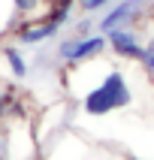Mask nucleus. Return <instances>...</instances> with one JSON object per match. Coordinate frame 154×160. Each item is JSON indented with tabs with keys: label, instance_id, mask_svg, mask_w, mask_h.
I'll return each mask as SVG.
<instances>
[{
	"label": "nucleus",
	"instance_id": "6e6552de",
	"mask_svg": "<svg viewBox=\"0 0 154 160\" xmlns=\"http://www.w3.org/2000/svg\"><path fill=\"white\" fill-rule=\"evenodd\" d=\"M139 61H142L145 72H151V76H154V42H148L142 48V58H139Z\"/></svg>",
	"mask_w": 154,
	"mask_h": 160
},
{
	"label": "nucleus",
	"instance_id": "7ed1b4c3",
	"mask_svg": "<svg viewBox=\"0 0 154 160\" xmlns=\"http://www.w3.org/2000/svg\"><path fill=\"white\" fill-rule=\"evenodd\" d=\"M109 39V48L118 54V58H124V61H139L142 58V48L145 45L139 42V36L133 30H127V27H115V30H109L106 33Z\"/></svg>",
	"mask_w": 154,
	"mask_h": 160
},
{
	"label": "nucleus",
	"instance_id": "f03ea898",
	"mask_svg": "<svg viewBox=\"0 0 154 160\" xmlns=\"http://www.w3.org/2000/svg\"><path fill=\"white\" fill-rule=\"evenodd\" d=\"M109 48V39L106 33H85V36H70L57 45V58L63 63H85V61H94Z\"/></svg>",
	"mask_w": 154,
	"mask_h": 160
},
{
	"label": "nucleus",
	"instance_id": "423d86ee",
	"mask_svg": "<svg viewBox=\"0 0 154 160\" xmlns=\"http://www.w3.org/2000/svg\"><path fill=\"white\" fill-rule=\"evenodd\" d=\"M3 58H6V63H9V70H12V76H15V79H24L27 72H30V67H27V61H24V54L18 52L15 45H6V48H3Z\"/></svg>",
	"mask_w": 154,
	"mask_h": 160
},
{
	"label": "nucleus",
	"instance_id": "20e7f679",
	"mask_svg": "<svg viewBox=\"0 0 154 160\" xmlns=\"http://www.w3.org/2000/svg\"><path fill=\"white\" fill-rule=\"evenodd\" d=\"M139 0H121L118 6H112L106 15L100 18V33H109V30H115V27H127V21L139 12Z\"/></svg>",
	"mask_w": 154,
	"mask_h": 160
},
{
	"label": "nucleus",
	"instance_id": "f257e3e1",
	"mask_svg": "<svg viewBox=\"0 0 154 160\" xmlns=\"http://www.w3.org/2000/svg\"><path fill=\"white\" fill-rule=\"evenodd\" d=\"M130 103H133V88H130V79H127L124 67H121V70H109L106 76L85 94L82 109H85V115H91V118H103V115L118 112V109H127Z\"/></svg>",
	"mask_w": 154,
	"mask_h": 160
},
{
	"label": "nucleus",
	"instance_id": "1a4fd4ad",
	"mask_svg": "<svg viewBox=\"0 0 154 160\" xmlns=\"http://www.w3.org/2000/svg\"><path fill=\"white\" fill-rule=\"evenodd\" d=\"M6 112H9V94H6V91H0V121L6 118Z\"/></svg>",
	"mask_w": 154,
	"mask_h": 160
},
{
	"label": "nucleus",
	"instance_id": "0eeeda50",
	"mask_svg": "<svg viewBox=\"0 0 154 160\" xmlns=\"http://www.w3.org/2000/svg\"><path fill=\"white\" fill-rule=\"evenodd\" d=\"M112 0H76V6L82 9V12H97V9H106Z\"/></svg>",
	"mask_w": 154,
	"mask_h": 160
},
{
	"label": "nucleus",
	"instance_id": "39448f33",
	"mask_svg": "<svg viewBox=\"0 0 154 160\" xmlns=\"http://www.w3.org/2000/svg\"><path fill=\"white\" fill-rule=\"evenodd\" d=\"M12 9H15L18 18L33 21V18H42L39 12H45V9H48V0H12Z\"/></svg>",
	"mask_w": 154,
	"mask_h": 160
}]
</instances>
